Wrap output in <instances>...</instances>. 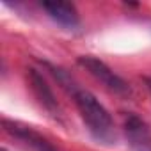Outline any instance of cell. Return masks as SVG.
Listing matches in <instances>:
<instances>
[{"instance_id": "cell-1", "label": "cell", "mask_w": 151, "mask_h": 151, "mask_svg": "<svg viewBox=\"0 0 151 151\" xmlns=\"http://www.w3.org/2000/svg\"><path fill=\"white\" fill-rule=\"evenodd\" d=\"M69 94L73 96V101L77 105V109L80 112V117L84 119L89 133L96 140L110 144L114 140L116 133H114V123H112V117H110L109 110L100 103V100L93 93H89V91H86L78 86Z\"/></svg>"}, {"instance_id": "cell-2", "label": "cell", "mask_w": 151, "mask_h": 151, "mask_svg": "<svg viewBox=\"0 0 151 151\" xmlns=\"http://www.w3.org/2000/svg\"><path fill=\"white\" fill-rule=\"evenodd\" d=\"M77 62H78L86 71H89L100 84H103L109 91H112V93H116V94H128V93H130L128 84L119 77V75H117L112 68H109V66H107L103 60H100L98 57H94V55H80V57L77 59Z\"/></svg>"}, {"instance_id": "cell-3", "label": "cell", "mask_w": 151, "mask_h": 151, "mask_svg": "<svg viewBox=\"0 0 151 151\" xmlns=\"http://www.w3.org/2000/svg\"><path fill=\"white\" fill-rule=\"evenodd\" d=\"M4 128L9 135H13L14 139H18L20 142H23L27 147H30L32 151H59L48 139H45L41 133H37L36 130H32L27 124L16 123V121H9L4 119Z\"/></svg>"}, {"instance_id": "cell-4", "label": "cell", "mask_w": 151, "mask_h": 151, "mask_svg": "<svg viewBox=\"0 0 151 151\" xmlns=\"http://www.w3.org/2000/svg\"><path fill=\"white\" fill-rule=\"evenodd\" d=\"M124 133L133 151H151V130L135 114H128L124 119Z\"/></svg>"}, {"instance_id": "cell-5", "label": "cell", "mask_w": 151, "mask_h": 151, "mask_svg": "<svg viewBox=\"0 0 151 151\" xmlns=\"http://www.w3.org/2000/svg\"><path fill=\"white\" fill-rule=\"evenodd\" d=\"M29 82H30V87L36 94V98L39 100V103L52 114V116H59L60 114V107L55 100V94L52 91V87L48 86V82L45 80V77L34 68L29 69Z\"/></svg>"}, {"instance_id": "cell-6", "label": "cell", "mask_w": 151, "mask_h": 151, "mask_svg": "<svg viewBox=\"0 0 151 151\" xmlns=\"http://www.w3.org/2000/svg\"><path fill=\"white\" fill-rule=\"evenodd\" d=\"M41 7L55 23H59L64 29H77L80 25L77 7L69 2H43Z\"/></svg>"}, {"instance_id": "cell-7", "label": "cell", "mask_w": 151, "mask_h": 151, "mask_svg": "<svg viewBox=\"0 0 151 151\" xmlns=\"http://www.w3.org/2000/svg\"><path fill=\"white\" fill-rule=\"evenodd\" d=\"M144 80H146V86H147V89H149V93H151V77H146Z\"/></svg>"}]
</instances>
